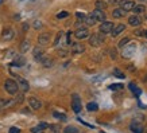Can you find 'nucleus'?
I'll return each instance as SVG.
<instances>
[{"label":"nucleus","instance_id":"11","mask_svg":"<svg viewBox=\"0 0 147 133\" xmlns=\"http://www.w3.org/2000/svg\"><path fill=\"white\" fill-rule=\"evenodd\" d=\"M15 36V31H13L12 28H5L3 34H1V39L3 40H11Z\"/></svg>","mask_w":147,"mask_h":133},{"label":"nucleus","instance_id":"27","mask_svg":"<svg viewBox=\"0 0 147 133\" xmlns=\"http://www.w3.org/2000/svg\"><path fill=\"white\" fill-rule=\"evenodd\" d=\"M86 108H88V110L89 112H96L98 109V105L96 104V102H89V104L86 105Z\"/></svg>","mask_w":147,"mask_h":133},{"label":"nucleus","instance_id":"5","mask_svg":"<svg viewBox=\"0 0 147 133\" xmlns=\"http://www.w3.org/2000/svg\"><path fill=\"white\" fill-rule=\"evenodd\" d=\"M74 36H76L77 39H85V38L89 36V31H88L86 27H81V28H77L76 31H74Z\"/></svg>","mask_w":147,"mask_h":133},{"label":"nucleus","instance_id":"18","mask_svg":"<svg viewBox=\"0 0 147 133\" xmlns=\"http://www.w3.org/2000/svg\"><path fill=\"white\" fill-rule=\"evenodd\" d=\"M26 63V59H24V57H16L15 59H13L12 65L13 66H23Z\"/></svg>","mask_w":147,"mask_h":133},{"label":"nucleus","instance_id":"33","mask_svg":"<svg viewBox=\"0 0 147 133\" xmlns=\"http://www.w3.org/2000/svg\"><path fill=\"white\" fill-rule=\"evenodd\" d=\"M109 89H111V90H120V89H123V85L115 84V85H112V86H109Z\"/></svg>","mask_w":147,"mask_h":133},{"label":"nucleus","instance_id":"22","mask_svg":"<svg viewBox=\"0 0 147 133\" xmlns=\"http://www.w3.org/2000/svg\"><path fill=\"white\" fill-rule=\"evenodd\" d=\"M108 4L105 1H102V0H97L96 1V9H100V11H104V9H107Z\"/></svg>","mask_w":147,"mask_h":133},{"label":"nucleus","instance_id":"16","mask_svg":"<svg viewBox=\"0 0 147 133\" xmlns=\"http://www.w3.org/2000/svg\"><path fill=\"white\" fill-rule=\"evenodd\" d=\"M124 15H125V11L124 9H121V8H116V9H113V12H112V16H113L115 19L124 18Z\"/></svg>","mask_w":147,"mask_h":133},{"label":"nucleus","instance_id":"35","mask_svg":"<svg viewBox=\"0 0 147 133\" xmlns=\"http://www.w3.org/2000/svg\"><path fill=\"white\" fill-rule=\"evenodd\" d=\"M69 16V12H66V11H63V12H59L57 15V18L58 19H63V18H67Z\"/></svg>","mask_w":147,"mask_h":133},{"label":"nucleus","instance_id":"29","mask_svg":"<svg viewBox=\"0 0 147 133\" xmlns=\"http://www.w3.org/2000/svg\"><path fill=\"white\" fill-rule=\"evenodd\" d=\"M132 11H134L136 15H138V13L144 12V5H135L134 8H132Z\"/></svg>","mask_w":147,"mask_h":133},{"label":"nucleus","instance_id":"39","mask_svg":"<svg viewBox=\"0 0 147 133\" xmlns=\"http://www.w3.org/2000/svg\"><path fill=\"white\" fill-rule=\"evenodd\" d=\"M61 36H62V34L59 32V34L57 35V38H55V42H54V44H55V46H57V44L59 43V39H61Z\"/></svg>","mask_w":147,"mask_h":133},{"label":"nucleus","instance_id":"3","mask_svg":"<svg viewBox=\"0 0 147 133\" xmlns=\"http://www.w3.org/2000/svg\"><path fill=\"white\" fill-rule=\"evenodd\" d=\"M71 108L76 113H80L81 112V98L78 97V94H73L71 96Z\"/></svg>","mask_w":147,"mask_h":133},{"label":"nucleus","instance_id":"23","mask_svg":"<svg viewBox=\"0 0 147 133\" xmlns=\"http://www.w3.org/2000/svg\"><path fill=\"white\" fill-rule=\"evenodd\" d=\"M19 85H20V89H22L23 92H27L30 86H28V82L26 80H23V78H19Z\"/></svg>","mask_w":147,"mask_h":133},{"label":"nucleus","instance_id":"13","mask_svg":"<svg viewBox=\"0 0 147 133\" xmlns=\"http://www.w3.org/2000/svg\"><path fill=\"white\" fill-rule=\"evenodd\" d=\"M85 51V46L84 44H81V43H73L71 44V53H74V54H81V53H84Z\"/></svg>","mask_w":147,"mask_h":133},{"label":"nucleus","instance_id":"44","mask_svg":"<svg viewBox=\"0 0 147 133\" xmlns=\"http://www.w3.org/2000/svg\"><path fill=\"white\" fill-rule=\"evenodd\" d=\"M146 19H147V16H146Z\"/></svg>","mask_w":147,"mask_h":133},{"label":"nucleus","instance_id":"24","mask_svg":"<svg viewBox=\"0 0 147 133\" xmlns=\"http://www.w3.org/2000/svg\"><path fill=\"white\" fill-rule=\"evenodd\" d=\"M84 22L86 23V26H94V24H96V19L93 18V16H92V15H88V16H86V18L84 19Z\"/></svg>","mask_w":147,"mask_h":133},{"label":"nucleus","instance_id":"4","mask_svg":"<svg viewBox=\"0 0 147 133\" xmlns=\"http://www.w3.org/2000/svg\"><path fill=\"white\" fill-rule=\"evenodd\" d=\"M113 30V23L112 22H101V26H100V28H98V31H100V34H109V32Z\"/></svg>","mask_w":147,"mask_h":133},{"label":"nucleus","instance_id":"42","mask_svg":"<svg viewBox=\"0 0 147 133\" xmlns=\"http://www.w3.org/2000/svg\"><path fill=\"white\" fill-rule=\"evenodd\" d=\"M139 1H142V3H144V1H146V3H147V0H139Z\"/></svg>","mask_w":147,"mask_h":133},{"label":"nucleus","instance_id":"36","mask_svg":"<svg viewBox=\"0 0 147 133\" xmlns=\"http://www.w3.org/2000/svg\"><path fill=\"white\" fill-rule=\"evenodd\" d=\"M76 16H77V19H80L81 22H84V19L86 18V15H85V13H82V12H77Z\"/></svg>","mask_w":147,"mask_h":133},{"label":"nucleus","instance_id":"21","mask_svg":"<svg viewBox=\"0 0 147 133\" xmlns=\"http://www.w3.org/2000/svg\"><path fill=\"white\" fill-rule=\"evenodd\" d=\"M13 104H15L13 101H7L4 98H0V110L4 109V108H7V106H9V105H13Z\"/></svg>","mask_w":147,"mask_h":133},{"label":"nucleus","instance_id":"28","mask_svg":"<svg viewBox=\"0 0 147 133\" xmlns=\"http://www.w3.org/2000/svg\"><path fill=\"white\" fill-rule=\"evenodd\" d=\"M63 133H78V129L74 126H66L63 129Z\"/></svg>","mask_w":147,"mask_h":133},{"label":"nucleus","instance_id":"40","mask_svg":"<svg viewBox=\"0 0 147 133\" xmlns=\"http://www.w3.org/2000/svg\"><path fill=\"white\" fill-rule=\"evenodd\" d=\"M23 30H24V31H27V30H28V24H26V23H24V24H23Z\"/></svg>","mask_w":147,"mask_h":133},{"label":"nucleus","instance_id":"2","mask_svg":"<svg viewBox=\"0 0 147 133\" xmlns=\"http://www.w3.org/2000/svg\"><path fill=\"white\" fill-rule=\"evenodd\" d=\"M102 42H104V34H93L92 36H89V44L93 47L101 46Z\"/></svg>","mask_w":147,"mask_h":133},{"label":"nucleus","instance_id":"9","mask_svg":"<svg viewBox=\"0 0 147 133\" xmlns=\"http://www.w3.org/2000/svg\"><path fill=\"white\" fill-rule=\"evenodd\" d=\"M129 129L134 133H143V125L140 122H138V121H132L129 124Z\"/></svg>","mask_w":147,"mask_h":133},{"label":"nucleus","instance_id":"19","mask_svg":"<svg viewBox=\"0 0 147 133\" xmlns=\"http://www.w3.org/2000/svg\"><path fill=\"white\" fill-rule=\"evenodd\" d=\"M34 58H35V59H38V61H40V58L43 57V50L40 49V47H35V49H34Z\"/></svg>","mask_w":147,"mask_h":133},{"label":"nucleus","instance_id":"15","mask_svg":"<svg viewBox=\"0 0 147 133\" xmlns=\"http://www.w3.org/2000/svg\"><path fill=\"white\" fill-rule=\"evenodd\" d=\"M128 23L131 24V26L138 27V26H140V23H142V20H140V18H139L138 15H132V16H129Z\"/></svg>","mask_w":147,"mask_h":133},{"label":"nucleus","instance_id":"30","mask_svg":"<svg viewBox=\"0 0 147 133\" xmlns=\"http://www.w3.org/2000/svg\"><path fill=\"white\" fill-rule=\"evenodd\" d=\"M53 116L55 117V118H59V120H62V121L66 120V114H63V113H58V112H54Z\"/></svg>","mask_w":147,"mask_h":133},{"label":"nucleus","instance_id":"25","mask_svg":"<svg viewBox=\"0 0 147 133\" xmlns=\"http://www.w3.org/2000/svg\"><path fill=\"white\" fill-rule=\"evenodd\" d=\"M129 89H131V92H132L135 96H140V94H142V90H140L138 86H135V84H132V82L129 84Z\"/></svg>","mask_w":147,"mask_h":133},{"label":"nucleus","instance_id":"17","mask_svg":"<svg viewBox=\"0 0 147 133\" xmlns=\"http://www.w3.org/2000/svg\"><path fill=\"white\" fill-rule=\"evenodd\" d=\"M46 128H49V125L46 124V122H40L38 126H35V128L31 129V133H40L43 129H46Z\"/></svg>","mask_w":147,"mask_h":133},{"label":"nucleus","instance_id":"43","mask_svg":"<svg viewBox=\"0 0 147 133\" xmlns=\"http://www.w3.org/2000/svg\"><path fill=\"white\" fill-rule=\"evenodd\" d=\"M144 36H147V31H146V32H144Z\"/></svg>","mask_w":147,"mask_h":133},{"label":"nucleus","instance_id":"45","mask_svg":"<svg viewBox=\"0 0 147 133\" xmlns=\"http://www.w3.org/2000/svg\"><path fill=\"white\" fill-rule=\"evenodd\" d=\"M101 133H104V132H101Z\"/></svg>","mask_w":147,"mask_h":133},{"label":"nucleus","instance_id":"20","mask_svg":"<svg viewBox=\"0 0 147 133\" xmlns=\"http://www.w3.org/2000/svg\"><path fill=\"white\" fill-rule=\"evenodd\" d=\"M40 62H42V65H43V66L45 67H51L53 66V59H51V58H40Z\"/></svg>","mask_w":147,"mask_h":133},{"label":"nucleus","instance_id":"7","mask_svg":"<svg viewBox=\"0 0 147 133\" xmlns=\"http://www.w3.org/2000/svg\"><path fill=\"white\" fill-rule=\"evenodd\" d=\"M90 15L96 19V22H104L105 18H107V16H105V12H104V11H100V9H94Z\"/></svg>","mask_w":147,"mask_h":133},{"label":"nucleus","instance_id":"46","mask_svg":"<svg viewBox=\"0 0 147 133\" xmlns=\"http://www.w3.org/2000/svg\"><path fill=\"white\" fill-rule=\"evenodd\" d=\"M146 133H147V130H146Z\"/></svg>","mask_w":147,"mask_h":133},{"label":"nucleus","instance_id":"32","mask_svg":"<svg viewBox=\"0 0 147 133\" xmlns=\"http://www.w3.org/2000/svg\"><path fill=\"white\" fill-rule=\"evenodd\" d=\"M129 42V38H124V39H121L120 42H119V47H124V46H127Z\"/></svg>","mask_w":147,"mask_h":133},{"label":"nucleus","instance_id":"41","mask_svg":"<svg viewBox=\"0 0 147 133\" xmlns=\"http://www.w3.org/2000/svg\"><path fill=\"white\" fill-rule=\"evenodd\" d=\"M109 3H112V4H115V3H117V0H109Z\"/></svg>","mask_w":147,"mask_h":133},{"label":"nucleus","instance_id":"34","mask_svg":"<svg viewBox=\"0 0 147 133\" xmlns=\"http://www.w3.org/2000/svg\"><path fill=\"white\" fill-rule=\"evenodd\" d=\"M49 126H50V129H51V132L53 133H59V130H61L58 125H49Z\"/></svg>","mask_w":147,"mask_h":133},{"label":"nucleus","instance_id":"6","mask_svg":"<svg viewBox=\"0 0 147 133\" xmlns=\"http://www.w3.org/2000/svg\"><path fill=\"white\" fill-rule=\"evenodd\" d=\"M134 7H135V3L131 1V0H121L120 1V8L124 9L125 12H127V11H132Z\"/></svg>","mask_w":147,"mask_h":133},{"label":"nucleus","instance_id":"12","mask_svg":"<svg viewBox=\"0 0 147 133\" xmlns=\"http://www.w3.org/2000/svg\"><path fill=\"white\" fill-rule=\"evenodd\" d=\"M28 104H30L31 109H34V110H38V109H40V108H42V104H40V101L38 100V98H35V97H31V98H30V100H28Z\"/></svg>","mask_w":147,"mask_h":133},{"label":"nucleus","instance_id":"37","mask_svg":"<svg viewBox=\"0 0 147 133\" xmlns=\"http://www.w3.org/2000/svg\"><path fill=\"white\" fill-rule=\"evenodd\" d=\"M40 27H42V22L35 20V22H34V28H36V30H38V28H40Z\"/></svg>","mask_w":147,"mask_h":133},{"label":"nucleus","instance_id":"14","mask_svg":"<svg viewBox=\"0 0 147 133\" xmlns=\"http://www.w3.org/2000/svg\"><path fill=\"white\" fill-rule=\"evenodd\" d=\"M125 30V26L124 24H117L116 27H113V30L111 31V35L115 38V36H117L119 34H121V32Z\"/></svg>","mask_w":147,"mask_h":133},{"label":"nucleus","instance_id":"31","mask_svg":"<svg viewBox=\"0 0 147 133\" xmlns=\"http://www.w3.org/2000/svg\"><path fill=\"white\" fill-rule=\"evenodd\" d=\"M113 74H115L117 78H125V76L121 73L120 70H119V69H113Z\"/></svg>","mask_w":147,"mask_h":133},{"label":"nucleus","instance_id":"10","mask_svg":"<svg viewBox=\"0 0 147 133\" xmlns=\"http://www.w3.org/2000/svg\"><path fill=\"white\" fill-rule=\"evenodd\" d=\"M135 49H136V46L135 44H129L128 47H125L124 50H123V57L124 58H131L132 55H134V51H135Z\"/></svg>","mask_w":147,"mask_h":133},{"label":"nucleus","instance_id":"8","mask_svg":"<svg viewBox=\"0 0 147 133\" xmlns=\"http://www.w3.org/2000/svg\"><path fill=\"white\" fill-rule=\"evenodd\" d=\"M50 42V34L49 32H42L39 36H38V43L40 46H46V44Z\"/></svg>","mask_w":147,"mask_h":133},{"label":"nucleus","instance_id":"38","mask_svg":"<svg viewBox=\"0 0 147 133\" xmlns=\"http://www.w3.org/2000/svg\"><path fill=\"white\" fill-rule=\"evenodd\" d=\"M8 133H20V129H19V128H15V126H13V128L9 129Z\"/></svg>","mask_w":147,"mask_h":133},{"label":"nucleus","instance_id":"1","mask_svg":"<svg viewBox=\"0 0 147 133\" xmlns=\"http://www.w3.org/2000/svg\"><path fill=\"white\" fill-rule=\"evenodd\" d=\"M4 88L5 90H7V93L9 94H16L19 90V85L16 84V81L13 80H7L4 84Z\"/></svg>","mask_w":147,"mask_h":133},{"label":"nucleus","instance_id":"26","mask_svg":"<svg viewBox=\"0 0 147 133\" xmlns=\"http://www.w3.org/2000/svg\"><path fill=\"white\" fill-rule=\"evenodd\" d=\"M28 49H30V42H28V40L22 42V44H20V51H22V53H26Z\"/></svg>","mask_w":147,"mask_h":133}]
</instances>
